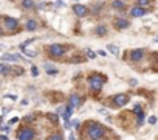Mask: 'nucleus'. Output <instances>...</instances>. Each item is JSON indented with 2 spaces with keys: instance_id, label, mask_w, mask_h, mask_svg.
Masks as SVG:
<instances>
[{
  "instance_id": "f257e3e1",
  "label": "nucleus",
  "mask_w": 158,
  "mask_h": 140,
  "mask_svg": "<svg viewBox=\"0 0 158 140\" xmlns=\"http://www.w3.org/2000/svg\"><path fill=\"white\" fill-rule=\"evenodd\" d=\"M104 134H106V129L102 128L101 125H98V123H88V126H87V137L90 140H99V138L104 137Z\"/></svg>"
},
{
  "instance_id": "f03ea898",
  "label": "nucleus",
  "mask_w": 158,
  "mask_h": 140,
  "mask_svg": "<svg viewBox=\"0 0 158 140\" xmlns=\"http://www.w3.org/2000/svg\"><path fill=\"white\" fill-rule=\"evenodd\" d=\"M104 82H106V78L102 76V75H91L88 78V84H90L91 90H101Z\"/></svg>"
},
{
  "instance_id": "7ed1b4c3",
  "label": "nucleus",
  "mask_w": 158,
  "mask_h": 140,
  "mask_svg": "<svg viewBox=\"0 0 158 140\" xmlns=\"http://www.w3.org/2000/svg\"><path fill=\"white\" fill-rule=\"evenodd\" d=\"M48 51H50L51 56H54V58H61V56L65 53V47L61 45V44H54L48 48Z\"/></svg>"
},
{
  "instance_id": "20e7f679",
  "label": "nucleus",
  "mask_w": 158,
  "mask_h": 140,
  "mask_svg": "<svg viewBox=\"0 0 158 140\" xmlns=\"http://www.w3.org/2000/svg\"><path fill=\"white\" fill-rule=\"evenodd\" d=\"M17 138L19 140H33L34 138V131L31 128H23V129H20V132L17 134Z\"/></svg>"
},
{
  "instance_id": "39448f33",
  "label": "nucleus",
  "mask_w": 158,
  "mask_h": 140,
  "mask_svg": "<svg viewBox=\"0 0 158 140\" xmlns=\"http://www.w3.org/2000/svg\"><path fill=\"white\" fill-rule=\"evenodd\" d=\"M127 103H129V97L126 95V93H119V95H115L113 97V104L118 106V107L126 106Z\"/></svg>"
},
{
  "instance_id": "423d86ee",
  "label": "nucleus",
  "mask_w": 158,
  "mask_h": 140,
  "mask_svg": "<svg viewBox=\"0 0 158 140\" xmlns=\"http://www.w3.org/2000/svg\"><path fill=\"white\" fill-rule=\"evenodd\" d=\"M5 26L9 31H14L19 28V20L17 19H13V17H5Z\"/></svg>"
},
{
  "instance_id": "0eeeda50",
  "label": "nucleus",
  "mask_w": 158,
  "mask_h": 140,
  "mask_svg": "<svg viewBox=\"0 0 158 140\" xmlns=\"http://www.w3.org/2000/svg\"><path fill=\"white\" fill-rule=\"evenodd\" d=\"M73 13L76 14L78 17H84V16L88 13V9H87L85 5H79V3H78V5H74V6H73Z\"/></svg>"
},
{
  "instance_id": "6e6552de",
  "label": "nucleus",
  "mask_w": 158,
  "mask_h": 140,
  "mask_svg": "<svg viewBox=\"0 0 158 140\" xmlns=\"http://www.w3.org/2000/svg\"><path fill=\"white\" fill-rule=\"evenodd\" d=\"M130 58H132V61H141V59L144 58V50H143V48L132 50V53H130Z\"/></svg>"
},
{
  "instance_id": "1a4fd4ad",
  "label": "nucleus",
  "mask_w": 158,
  "mask_h": 140,
  "mask_svg": "<svg viewBox=\"0 0 158 140\" xmlns=\"http://www.w3.org/2000/svg\"><path fill=\"white\" fill-rule=\"evenodd\" d=\"M130 14H132L133 17H143L144 14H146V9L143 8V6H133L132 9H130Z\"/></svg>"
},
{
  "instance_id": "9d476101",
  "label": "nucleus",
  "mask_w": 158,
  "mask_h": 140,
  "mask_svg": "<svg viewBox=\"0 0 158 140\" xmlns=\"http://www.w3.org/2000/svg\"><path fill=\"white\" fill-rule=\"evenodd\" d=\"M2 59H3V61L16 62V61H20V59H22V56H20V54H14V53H5V54L2 56Z\"/></svg>"
},
{
  "instance_id": "9b49d317",
  "label": "nucleus",
  "mask_w": 158,
  "mask_h": 140,
  "mask_svg": "<svg viewBox=\"0 0 158 140\" xmlns=\"http://www.w3.org/2000/svg\"><path fill=\"white\" fill-rule=\"evenodd\" d=\"M129 20H126V19H116L115 20V28L116 30H126V28L129 26Z\"/></svg>"
},
{
  "instance_id": "f8f14e48",
  "label": "nucleus",
  "mask_w": 158,
  "mask_h": 140,
  "mask_svg": "<svg viewBox=\"0 0 158 140\" xmlns=\"http://www.w3.org/2000/svg\"><path fill=\"white\" fill-rule=\"evenodd\" d=\"M73 109H74V107H73L71 104H68L67 107H65V112H64V114H62V117H64V120H65V121H68L70 115L73 114Z\"/></svg>"
},
{
  "instance_id": "ddd939ff",
  "label": "nucleus",
  "mask_w": 158,
  "mask_h": 140,
  "mask_svg": "<svg viewBox=\"0 0 158 140\" xmlns=\"http://www.w3.org/2000/svg\"><path fill=\"white\" fill-rule=\"evenodd\" d=\"M20 50L23 51V54L30 56V58H34V56H36V51H31V50L26 48V44H22V45H20Z\"/></svg>"
},
{
  "instance_id": "4468645a",
  "label": "nucleus",
  "mask_w": 158,
  "mask_h": 140,
  "mask_svg": "<svg viewBox=\"0 0 158 140\" xmlns=\"http://www.w3.org/2000/svg\"><path fill=\"white\" fill-rule=\"evenodd\" d=\"M70 104H71L73 107H78V106L81 104V98H79L78 95H71V97H70Z\"/></svg>"
},
{
  "instance_id": "2eb2a0df",
  "label": "nucleus",
  "mask_w": 158,
  "mask_h": 140,
  "mask_svg": "<svg viewBox=\"0 0 158 140\" xmlns=\"http://www.w3.org/2000/svg\"><path fill=\"white\" fill-rule=\"evenodd\" d=\"M96 34H98L99 37L106 36V34H107V28H106L104 25H98V26H96Z\"/></svg>"
},
{
  "instance_id": "dca6fc26",
  "label": "nucleus",
  "mask_w": 158,
  "mask_h": 140,
  "mask_svg": "<svg viewBox=\"0 0 158 140\" xmlns=\"http://www.w3.org/2000/svg\"><path fill=\"white\" fill-rule=\"evenodd\" d=\"M112 6L115 9H123V8H126V3H124V0H115V2L112 3Z\"/></svg>"
},
{
  "instance_id": "f3484780",
  "label": "nucleus",
  "mask_w": 158,
  "mask_h": 140,
  "mask_svg": "<svg viewBox=\"0 0 158 140\" xmlns=\"http://www.w3.org/2000/svg\"><path fill=\"white\" fill-rule=\"evenodd\" d=\"M36 28H37L36 20H33V19H31V20H28V22H26V30H28V31H34Z\"/></svg>"
},
{
  "instance_id": "a211bd4d",
  "label": "nucleus",
  "mask_w": 158,
  "mask_h": 140,
  "mask_svg": "<svg viewBox=\"0 0 158 140\" xmlns=\"http://www.w3.org/2000/svg\"><path fill=\"white\" fill-rule=\"evenodd\" d=\"M107 50H109L112 54H115V56H118V54H119V48H118L116 45H113V44H112V45L109 44V45H107Z\"/></svg>"
},
{
  "instance_id": "6ab92c4d",
  "label": "nucleus",
  "mask_w": 158,
  "mask_h": 140,
  "mask_svg": "<svg viewBox=\"0 0 158 140\" xmlns=\"http://www.w3.org/2000/svg\"><path fill=\"white\" fill-rule=\"evenodd\" d=\"M45 69H46V73H48V75H56V73H58V72H59L58 69H54V67H51V65H50V64H45Z\"/></svg>"
},
{
  "instance_id": "aec40b11",
  "label": "nucleus",
  "mask_w": 158,
  "mask_h": 140,
  "mask_svg": "<svg viewBox=\"0 0 158 140\" xmlns=\"http://www.w3.org/2000/svg\"><path fill=\"white\" fill-rule=\"evenodd\" d=\"M22 6H23L25 9H30V8L34 6V2H33V0H23V2H22Z\"/></svg>"
},
{
  "instance_id": "412c9836",
  "label": "nucleus",
  "mask_w": 158,
  "mask_h": 140,
  "mask_svg": "<svg viewBox=\"0 0 158 140\" xmlns=\"http://www.w3.org/2000/svg\"><path fill=\"white\" fill-rule=\"evenodd\" d=\"M85 54H87V58H88V59H95V58H96V54L93 53L90 48H85Z\"/></svg>"
},
{
  "instance_id": "4be33fe9",
  "label": "nucleus",
  "mask_w": 158,
  "mask_h": 140,
  "mask_svg": "<svg viewBox=\"0 0 158 140\" xmlns=\"http://www.w3.org/2000/svg\"><path fill=\"white\" fill-rule=\"evenodd\" d=\"M48 140H64V137H62V134H53L48 137Z\"/></svg>"
},
{
  "instance_id": "5701e85b",
  "label": "nucleus",
  "mask_w": 158,
  "mask_h": 140,
  "mask_svg": "<svg viewBox=\"0 0 158 140\" xmlns=\"http://www.w3.org/2000/svg\"><path fill=\"white\" fill-rule=\"evenodd\" d=\"M9 70H11V69H9L8 65H2V64H0V73H3V75H5V73H8Z\"/></svg>"
},
{
  "instance_id": "b1692460",
  "label": "nucleus",
  "mask_w": 158,
  "mask_h": 140,
  "mask_svg": "<svg viewBox=\"0 0 158 140\" xmlns=\"http://www.w3.org/2000/svg\"><path fill=\"white\" fill-rule=\"evenodd\" d=\"M136 5L138 6H147L149 5V0H136Z\"/></svg>"
},
{
  "instance_id": "393cba45",
  "label": "nucleus",
  "mask_w": 158,
  "mask_h": 140,
  "mask_svg": "<svg viewBox=\"0 0 158 140\" xmlns=\"http://www.w3.org/2000/svg\"><path fill=\"white\" fill-rule=\"evenodd\" d=\"M31 75H33V76H37V75H39V69H37L36 65H33V67H31Z\"/></svg>"
},
{
  "instance_id": "a878e982",
  "label": "nucleus",
  "mask_w": 158,
  "mask_h": 140,
  "mask_svg": "<svg viewBox=\"0 0 158 140\" xmlns=\"http://www.w3.org/2000/svg\"><path fill=\"white\" fill-rule=\"evenodd\" d=\"M48 118L53 121V123H56V121H58V115H56V114H48Z\"/></svg>"
},
{
  "instance_id": "bb28decb",
  "label": "nucleus",
  "mask_w": 158,
  "mask_h": 140,
  "mask_svg": "<svg viewBox=\"0 0 158 140\" xmlns=\"http://www.w3.org/2000/svg\"><path fill=\"white\" fill-rule=\"evenodd\" d=\"M14 73H16V75H23V69H22V67H16V69H14Z\"/></svg>"
},
{
  "instance_id": "cd10ccee",
  "label": "nucleus",
  "mask_w": 158,
  "mask_h": 140,
  "mask_svg": "<svg viewBox=\"0 0 158 140\" xmlns=\"http://www.w3.org/2000/svg\"><path fill=\"white\" fill-rule=\"evenodd\" d=\"M147 121H149V123H150V125H155V123H156V117H155V115L149 117V120H147Z\"/></svg>"
},
{
  "instance_id": "c85d7f7f",
  "label": "nucleus",
  "mask_w": 158,
  "mask_h": 140,
  "mask_svg": "<svg viewBox=\"0 0 158 140\" xmlns=\"http://www.w3.org/2000/svg\"><path fill=\"white\" fill-rule=\"evenodd\" d=\"M133 112L139 114V112H141V104H135V106H133Z\"/></svg>"
},
{
  "instance_id": "c756f323",
  "label": "nucleus",
  "mask_w": 158,
  "mask_h": 140,
  "mask_svg": "<svg viewBox=\"0 0 158 140\" xmlns=\"http://www.w3.org/2000/svg\"><path fill=\"white\" fill-rule=\"evenodd\" d=\"M70 126H73V128H78V126H79V121H78V120H73L71 123H70Z\"/></svg>"
},
{
  "instance_id": "7c9ffc66",
  "label": "nucleus",
  "mask_w": 158,
  "mask_h": 140,
  "mask_svg": "<svg viewBox=\"0 0 158 140\" xmlns=\"http://www.w3.org/2000/svg\"><path fill=\"white\" fill-rule=\"evenodd\" d=\"M17 121H19V118H17V117H14V118L9 120V125H14V123H17Z\"/></svg>"
},
{
  "instance_id": "2f4dec72",
  "label": "nucleus",
  "mask_w": 158,
  "mask_h": 140,
  "mask_svg": "<svg viewBox=\"0 0 158 140\" xmlns=\"http://www.w3.org/2000/svg\"><path fill=\"white\" fill-rule=\"evenodd\" d=\"M56 6H65V3L61 2V0H58V2H56Z\"/></svg>"
},
{
  "instance_id": "473e14b6",
  "label": "nucleus",
  "mask_w": 158,
  "mask_h": 140,
  "mask_svg": "<svg viewBox=\"0 0 158 140\" xmlns=\"http://www.w3.org/2000/svg\"><path fill=\"white\" fill-rule=\"evenodd\" d=\"M6 97H8V98H11V100H14V101L17 100V97H16V95H6Z\"/></svg>"
},
{
  "instance_id": "72a5a7b5",
  "label": "nucleus",
  "mask_w": 158,
  "mask_h": 140,
  "mask_svg": "<svg viewBox=\"0 0 158 140\" xmlns=\"http://www.w3.org/2000/svg\"><path fill=\"white\" fill-rule=\"evenodd\" d=\"M0 140H8V137L6 135H0Z\"/></svg>"
},
{
  "instance_id": "f704fd0d",
  "label": "nucleus",
  "mask_w": 158,
  "mask_h": 140,
  "mask_svg": "<svg viewBox=\"0 0 158 140\" xmlns=\"http://www.w3.org/2000/svg\"><path fill=\"white\" fill-rule=\"evenodd\" d=\"M68 140H76V138H74V135H73V134H70V137H68Z\"/></svg>"
},
{
  "instance_id": "c9c22d12",
  "label": "nucleus",
  "mask_w": 158,
  "mask_h": 140,
  "mask_svg": "<svg viewBox=\"0 0 158 140\" xmlns=\"http://www.w3.org/2000/svg\"><path fill=\"white\" fill-rule=\"evenodd\" d=\"M2 34H3V31H2V30H0V36H2Z\"/></svg>"
}]
</instances>
